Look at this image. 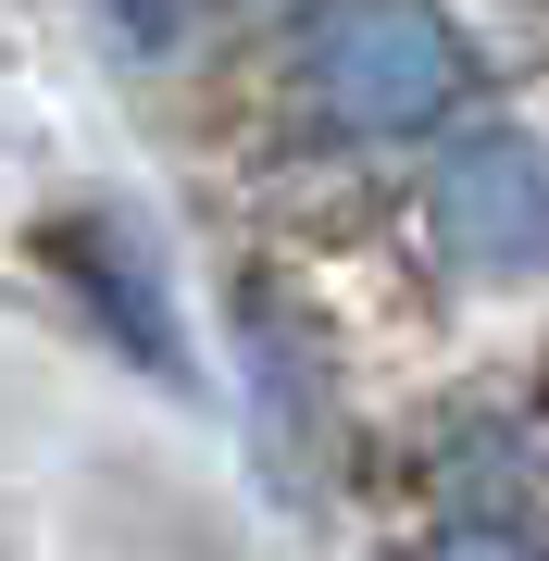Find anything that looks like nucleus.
I'll return each mask as SVG.
<instances>
[{
	"label": "nucleus",
	"instance_id": "obj_1",
	"mask_svg": "<svg viewBox=\"0 0 549 561\" xmlns=\"http://www.w3.org/2000/svg\"><path fill=\"white\" fill-rule=\"evenodd\" d=\"M300 88L338 138H425L462 88V38L437 0H325L300 25Z\"/></svg>",
	"mask_w": 549,
	"mask_h": 561
},
{
	"label": "nucleus",
	"instance_id": "obj_2",
	"mask_svg": "<svg viewBox=\"0 0 549 561\" xmlns=\"http://www.w3.org/2000/svg\"><path fill=\"white\" fill-rule=\"evenodd\" d=\"M425 213H437V250L462 275H549V138H525V125L449 138Z\"/></svg>",
	"mask_w": 549,
	"mask_h": 561
},
{
	"label": "nucleus",
	"instance_id": "obj_5",
	"mask_svg": "<svg viewBox=\"0 0 549 561\" xmlns=\"http://www.w3.org/2000/svg\"><path fill=\"white\" fill-rule=\"evenodd\" d=\"M425 561H537L512 524H449V537H425Z\"/></svg>",
	"mask_w": 549,
	"mask_h": 561
},
{
	"label": "nucleus",
	"instance_id": "obj_4",
	"mask_svg": "<svg viewBox=\"0 0 549 561\" xmlns=\"http://www.w3.org/2000/svg\"><path fill=\"white\" fill-rule=\"evenodd\" d=\"M125 50H187V25H201V0H101Z\"/></svg>",
	"mask_w": 549,
	"mask_h": 561
},
{
	"label": "nucleus",
	"instance_id": "obj_3",
	"mask_svg": "<svg viewBox=\"0 0 549 561\" xmlns=\"http://www.w3.org/2000/svg\"><path fill=\"white\" fill-rule=\"evenodd\" d=\"M50 262L101 300V324L125 350L150 362V375H187V350H175V312L150 300V275H138V250H125V225H101V213H76V225H50Z\"/></svg>",
	"mask_w": 549,
	"mask_h": 561
}]
</instances>
